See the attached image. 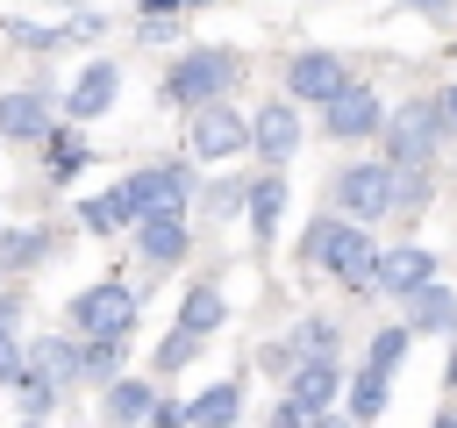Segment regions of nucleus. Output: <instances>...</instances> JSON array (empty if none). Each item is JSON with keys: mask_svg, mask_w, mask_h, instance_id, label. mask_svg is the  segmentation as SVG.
Returning a JSON list of instances; mask_svg holds the SVG:
<instances>
[{"mask_svg": "<svg viewBox=\"0 0 457 428\" xmlns=\"http://www.w3.org/2000/svg\"><path fill=\"white\" fill-rule=\"evenodd\" d=\"M236 71H243V57H236V50L200 43V50H186V57L164 71V86H157V93H164L171 107H186V114H193V107H207V100H228Z\"/></svg>", "mask_w": 457, "mask_h": 428, "instance_id": "2", "label": "nucleus"}, {"mask_svg": "<svg viewBox=\"0 0 457 428\" xmlns=\"http://www.w3.org/2000/svg\"><path fill=\"white\" fill-rule=\"evenodd\" d=\"M407 350H414V328H407V321H393V328H378V335H371V350H364V371L393 378V371L407 364Z\"/></svg>", "mask_w": 457, "mask_h": 428, "instance_id": "24", "label": "nucleus"}, {"mask_svg": "<svg viewBox=\"0 0 457 428\" xmlns=\"http://www.w3.org/2000/svg\"><path fill=\"white\" fill-rule=\"evenodd\" d=\"M150 428H193L186 399H150Z\"/></svg>", "mask_w": 457, "mask_h": 428, "instance_id": "33", "label": "nucleus"}, {"mask_svg": "<svg viewBox=\"0 0 457 428\" xmlns=\"http://www.w3.org/2000/svg\"><path fill=\"white\" fill-rule=\"evenodd\" d=\"M221 321H228V300H221L214 285H193V292L179 300V314H171V328H186V335H200V342H207Z\"/></svg>", "mask_w": 457, "mask_h": 428, "instance_id": "20", "label": "nucleus"}, {"mask_svg": "<svg viewBox=\"0 0 457 428\" xmlns=\"http://www.w3.org/2000/svg\"><path fill=\"white\" fill-rule=\"evenodd\" d=\"M186 29V7L179 0H143V21H136V43H171Z\"/></svg>", "mask_w": 457, "mask_h": 428, "instance_id": "26", "label": "nucleus"}, {"mask_svg": "<svg viewBox=\"0 0 457 428\" xmlns=\"http://www.w3.org/2000/svg\"><path fill=\"white\" fill-rule=\"evenodd\" d=\"M386 399H393V378H378V371H357V378L343 385V414H350L357 428H371V421L386 414Z\"/></svg>", "mask_w": 457, "mask_h": 428, "instance_id": "22", "label": "nucleus"}, {"mask_svg": "<svg viewBox=\"0 0 457 428\" xmlns=\"http://www.w3.org/2000/svg\"><path fill=\"white\" fill-rule=\"evenodd\" d=\"M336 342H343V335H336V321H300V328L286 335L293 364H300V357H336Z\"/></svg>", "mask_w": 457, "mask_h": 428, "instance_id": "28", "label": "nucleus"}, {"mask_svg": "<svg viewBox=\"0 0 457 428\" xmlns=\"http://www.w3.org/2000/svg\"><path fill=\"white\" fill-rule=\"evenodd\" d=\"M200 200H207V214H214V221H236V214H243V200H250V178H221V185H200Z\"/></svg>", "mask_w": 457, "mask_h": 428, "instance_id": "29", "label": "nucleus"}, {"mask_svg": "<svg viewBox=\"0 0 457 428\" xmlns=\"http://www.w3.org/2000/svg\"><path fill=\"white\" fill-rule=\"evenodd\" d=\"M186 414H193V428H236V421H243V385L221 378V385H207L200 399H186Z\"/></svg>", "mask_w": 457, "mask_h": 428, "instance_id": "21", "label": "nucleus"}, {"mask_svg": "<svg viewBox=\"0 0 457 428\" xmlns=\"http://www.w3.org/2000/svg\"><path fill=\"white\" fill-rule=\"evenodd\" d=\"M286 200H293V185H286V171H264V178H250V200H243V214H250V228H257V243H278V221H286Z\"/></svg>", "mask_w": 457, "mask_h": 428, "instance_id": "16", "label": "nucleus"}, {"mask_svg": "<svg viewBox=\"0 0 457 428\" xmlns=\"http://www.w3.org/2000/svg\"><path fill=\"white\" fill-rule=\"evenodd\" d=\"M79 221H86L93 235H114V228H136L143 207H136V193H129V178H121V185H107V193H93V200L79 207Z\"/></svg>", "mask_w": 457, "mask_h": 428, "instance_id": "19", "label": "nucleus"}, {"mask_svg": "<svg viewBox=\"0 0 457 428\" xmlns=\"http://www.w3.org/2000/svg\"><path fill=\"white\" fill-rule=\"evenodd\" d=\"M21 364H29V350L14 342V328L0 321V378H21Z\"/></svg>", "mask_w": 457, "mask_h": 428, "instance_id": "34", "label": "nucleus"}, {"mask_svg": "<svg viewBox=\"0 0 457 428\" xmlns=\"http://www.w3.org/2000/svg\"><path fill=\"white\" fill-rule=\"evenodd\" d=\"M393 7H407V14H450L457 0H393Z\"/></svg>", "mask_w": 457, "mask_h": 428, "instance_id": "35", "label": "nucleus"}, {"mask_svg": "<svg viewBox=\"0 0 457 428\" xmlns=\"http://www.w3.org/2000/svg\"><path fill=\"white\" fill-rule=\"evenodd\" d=\"M86 171V143L71 136V128H57V143H50V178L64 185V178H79Z\"/></svg>", "mask_w": 457, "mask_h": 428, "instance_id": "30", "label": "nucleus"}, {"mask_svg": "<svg viewBox=\"0 0 457 428\" xmlns=\"http://www.w3.org/2000/svg\"><path fill=\"white\" fill-rule=\"evenodd\" d=\"M121 342H129V335H93V342L79 350V378H100V385L121 378Z\"/></svg>", "mask_w": 457, "mask_h": 428, "instance_id": "25", "label": "nucleus"}, {"mask_svg": "<svg viewBox=\"0 0 457 428\" xmlns=\"http://www.w3.org/2000/svg\"><path fill=\"white\" fill-rule=\"evenodd\" d=\"M307 421H314V414H307V407H300L293 392H278V407L264 414V428H307Z\"/></svg>", "mask_w": 457, "mask_h": 428, "instance_id": "32", "label": "nucleus"}, {"mask_svg": "<svg viewBox=\"0 0 457 428\" xmlns=\"http://www.w3.org/2000/svg\"><path fill=\"white\" fill-rule=\"evenodd\" d=\"M343 86H350V64H343L336 50H293V57H286V100H314V107H321V100H336Z\"/></svg>", "mask_w": 457, "mask_h": 428, "instance_id": "8", "label": "nucleus"}, {"mask_svg": "<svg viewBox=\"0 0 457 428\" xmlns=\"http://www.w3.org/2000/svg\"><path fill=\"white\" fill-rule=\"evenodd\" d=\"M129 193L143 214H186L200 178H193V164H143V171H129Z\"/></svg>", "mask_w": 457, "mask_h": 428, "instance_id": "10", "label": "nucleus"}, {"mask_svg": "<svg viewBox=\"0 0 457 428\" xmlns=\"http://www.w3.org/2000/svg\"><path fill=\"white\" fill-rule=\"evenodd\" d=\"M43 250H50V235H43V228H7V235H0V271L43 264Z\"/></svg>", "mask_w": 457, "mask_h": 428, "instance_id": "27", "label": "nucleus"}, {"mask_svg": "<svg viewBox=\"0 0 457 428\" xmlns=\"http://www.w3.org/2000/svg\"><path fill=\"white\" fill-rule=\"evenodd\" d=\"M300 136H307V128H300V114H293V100H286V93H278V100H264V107L250 114V150H257L271 171H286V164H293Z\"/></svg>", "mask_w": 457, "mask_h": 428, "instance_id": "9", "label": "nucleus"}, {"mask_svg": "<svg viewBox=\"0 0 457 428\" xmlns=\"http://www.w3.org/2000/svg\"><path fill=\"white\" fill-rule=\"evenodd\" d=\"M136 250H143V264H179L186 250H193V228H186V214H143L136 221Z\"/></svg>", "mask_w": 457, "mask_h": 428, "instance_id": "14", "label": "nucleus"}, {"mask_svg": "<svg viewBox=\"0 0 457 428\" xmlns=\"http://www.w3.org/2000/svg\"><path fill=\"white\" fill-rule=\"evenodd\" d=\"M321 128H328L336 143H364V136L386 128V100H378L364 78H350L336 100H321Z\"/></svg>", "mask_w": 457, "mask_h": 428, "instance_id": "7", "label": "nucleus"}, {"mask_svg": "<svg viewBox=\"0 0 457 428\" xmlns=\"http://www.w3.org/2000/svg\"><path fill=\"white\" fill-rule=\"evenodd\" d=\"M286 392H293L307 414L336 407V399H343V357H300V364L286 371Z\"/></svg>", "mask_w": 457, "mask_h": 428, "instance_id": "13", "label": "nucleus"}, {"mask_svg": "<svg viewBox=\"0 0 457 428\" xmlns=\"http://www.w3.org/2000/svg\"><path fill=\"white\" fill-rule=\"evenodd\" d=\"M236 150H250V121H243L228 100H207V107L186 114V157L221 164V157H236Z\"/></svg>", "mask_w": 457, "mask_h": 428, "instance_id": "5", "label": "nucleus"}, {"mask_svg": "<svg viewBox=\"0 0 457 428\" xmlns=\"http://www.w3.org/2000/svg\"><path fill=\"white\" fill-rule=\"evenodd\" d=\"M57 121H50V100L36 93V86H14V93H0V136L7 143H36V136H50Z\"/></svg>", "mask_w": 457, "mask_h": 428, "instance_id": "15", "label": "nucleus"}, {"mask_svg": "<svg viewBox=\"0 0 457 428\" xmlns=\"http://www.w3.org/2000/svg\"><path fill=\"white\" fill-rule=\"evenodd\" d=\"M443 121H450V128H457V86H450V93H443Z\"/></svg>", "mask_w": 457, "mask_h": 428, "instance_id": "37", "label": "nucleus"}, {"mask_svg": "<svg viewBox=\"0 0 457 428\" xmlns=\"http://www.w3.org/2000/svg\"><path fill=\"white\" fill-rule=\"evenodd\" d=\"M428 278H436V257H428L421 243H386L378 264H371V292H378V300H407V292H421Z\"/></svg>", "mask_w": 457, "mask_h": 428, "instance_id": "11", "label": "nucleus"}, {"mask_svg": "<svg viewBox=\"0 0 457 428\" xmlns=\"http://www.w3.org/2000/svg\"><path fill=\"white\" fill-rule=\"evenodd\" d=\"M114 100H121V64H114V57H93V64H79V78H71V93H64V114H71V121H100Z\"/></svg>", "mask_w": 457, "mask_h": 428, "instance_id": "12", "label": "nucleus"}, {"mask_svg": "<svg viewBox=\"0 0 457 428\" xmlns=\"http://www.w3.org/2000/svg\"><path fill=\"white\" fill-rule=\"evenodd\" d=\"M136 307H143V300H136L121 278H100V285H86V292L71 300V328H79L86 342H93V335H129V328H136Z\"/></svg>", "mask_w": 457, "mask_h": 428, "instance_id": "6", "label": "nucleus"}, {"mask_svg": "<svg viewBox=\"0 0 457 428\" xmlns=\"http://www.w3.org/2000/svg\"><path fill=\"white\" fill-rule=\"evenodd\" d=\"M378 136H386V164H400V171L428 164L443 150V100H407L400 114H386Z\"/></svg>", "mask_w": 457, "mask_h": 428, "instance_id": "3", "label": "nucleus"}, {"mask_svg": "<svg viewBox=\"0 0 457 428\" xmlns=\"http://www.w3.org/2000/svg\"><path fill=\"white\" fill-rule=\"evenodd\" d=\"M150 399H157L150 378H129V371H121V378H107V392H100V421H107V428H136V421H150Z\"/></svg>", "mask_w": 457, "mask_h": 428, "instance_id": "17", "label": "nucleus"}, {"mask_svg": "<svg viewBox=\"0 0 457 428\" xmlns=\"http://www.w3.org/2000/svg\"><path fill=\"white\" fill-rule=\"evenodd\" d=\"M378 250H386V243H371V228H364V221H343V214L314 221V235H307V257H314L328 278H343V292H371Z\"/></svg>", "mask_w": 457, "mask_h": 428, "instance_id": "1", "label": "nucleus"}, {"mask_svg": "<svg viewBox=\"0 0 457 428\" xmlns=\"http://www.w3.org/2000/svg\"><path fill=\"white\" fill-rule=\"evenodd\" d=\"M393 185H400V164H386V157L343 164L336 171V214L343 221H378V214H393Z\"/></svg>", "mask_w": 457, "mask_h": 428, "instance_id": "4", "label": "nucleus"}, {"mask_svg": "<svg viewBox=\"0 0 457 428\" xmlns=\"http://www.w3.org/2000/svg\"><path fill=\"white\" fill-rule=\"evenodd\" d=\"M407 328H414V335H421V328H428V335H457V292H450L443 278H428L421 292H407Z\"/></svg>", "mask_w": 457, "mask_h": 428, "instance_id": "18", "label": "nucleus"}, {"mask_svg": "<svg viewBox=\"0 0 457 428\" xmlns=\"http://www.w3.org/2000/svg\"><path fill=\"white\" fill-rule=\"evenodd\" d=\"M179 7H214V0H179Z\"/></svg>", "mask_w": 457, "mask_h": 428, "instance_id": "38", "label": "nucleus"}, {"mask_svg": "<svg viewBox=\"0 0 457 428\" xmlns=\"http://www.w3.org/2000/svg\"><path fill=\"white\" fill-rule=\"evenodd\" d=\"M307 428H357V421H343V414H328V407H321V414H314Z\"/></svg>", "mask_w": 457, "mask_h": 428, "instance_id": "36", "label": "nucleus"}, {"mask_svg": "<svg viewBox=\"0 0 457 428\" xmlns=\"http://www.w3.org/2000/svg\"><path fill=\"white\" fill-rule=\"evenodd\" d=\"M29 428H43V421H29Z\"/></svg>", "mask_w": 457, "mask_h": 428, "instance_id": "39", "label": "nucleus"}, {"mask_svg": "<svg viewBox=\"0 0 457 428\" xmlns=\"http://www.w3.org/2000/svg\"><path fill=\"white\" fill-rule=\"evenodd\" d=\"M193 357H200V335H186V328H164V342H157V357H150V364H157V371H186Z\"/></svg>", "mask_w": 457, "mask_h": 428, "instance_id": "31", "label": "nucleus"}, {"mask_svg": "<svg viewBox=\"0 0 457 428\" xmlns=\"http://www.w3.org/2000/svg\"><path fill=\"white\" fill-rule=\"evenodd\" d=\"M29 371H43L50 385H71V378H79V342H64V335L29 342Z\"/></svg>", "mask_w": 457, "mask_h": 428, "instance_id": "23", "label": "nucleus"}]
</instances>
